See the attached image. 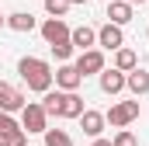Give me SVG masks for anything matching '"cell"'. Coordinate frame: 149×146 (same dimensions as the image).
Returning a JSON list of instances; mask_svg holds the SVG:
<instances>
[{
    "mask_svg": "<svg viewBox=\"0 0 149 146\" xmlns=\"http://www.w3.org/2000/svg\"><path fill=\"white\" fill-rule=\"evenodd\" d=\"M17 73H21V80L28 84V91H35V94H45L56 80H52V66L45 63V59H38V56H24L21 63H17Z\"/></svg>",
    "mask_w": 149,
    "mask_h": 146,
    "instance_id": "1",
    "label": "cell"
},
{
    "mask_svg": "<svg viewBox=\"0 0 149 146\" xmlns=\"http://www.w3.org/2000/svg\"><path fill=\"white\" fill-rule=\"evenodd\" d=\"M21 129L28 136H42L49 129V115H45V108L38 101H24V108H21Z\"/></svg>",
    "mask_w": 149,
    "mask_h": 146,
    "instance_id": "2",
    "label": "cell"
},
{
    "mask_svg": "<svg viewBox=\"0 0 149 146\" xmlns=\"http://www.w3.org/2000/svg\"><path fill=\"white\" fill-rule=\"evenodd\" d=\"M139 101H118V105H111V108L104 111V118H108V125H114V129H125V125H132L135 118H139Z\"/></svg>",
    "mask_w": 149,
    "mask_h": 146,
    "instance_id": "3",
    "label": "cell"
},
{
    "mask_svg": "<svg viewBox=\"0 0 149 146\" xmlns=\"http://www.w3.org/2000/svg\"><path fill=\"white\" fill-rule=\"evenodd\" d=\"M52 80H56V87H59V91H80L83 73L76 70V63H63L59 70L52 73Z\"/></svg>",
    "mask_w": 149,
    "mask_h": 146,
    "instance_id": "4",
    "label": "cell"
},
{
    "mask_svg": "<svg viewBox=\"0 0 149 146\" xmlns=\"http://www.w3.org/2000/svg\"><path fill=\"white\" fill-rule=\"evenodd\" d=\"M97 45L101 49H108V52H114V49H121L125 45V32H121V25H101L97 28Z\"/></svg>",
    "mask_w": 149,
    "mask_h": 146,
    "instance_id": "5",
    "label": "cell"
},
{
    "mask_svg": "<svg viewBox=\"0 0 149 146\" xmlns=\"http://www.w3.org/2000/svg\"><path fill=\"white\" fill-rule=\"evenodd\" d=\"M70 25L63 21V18H49L45 25H42V38L49 42V45H59V42H70Z\"/></svg>",
    "mask_w": 149,
    "mask_h": 146,
    "instance_id": "6",
    "label": "cell"
},
{
    "mask_svg": "<svg viewBox=\"0 0 149 146\" xmlns=\"http://www.w3.org/2000/svg\"><path fill=\"white\" fill-rule=\"evenodd\" d=\"M104 125H108V118H104V111H94V108H83L80 115V129H83V136H101L104 132Z\"/></svg>",
    "mask_w": 149,
    "mask_h": 146,
    "instance_id": "7",
    "label": "cell"
},
{
    "mask_svg": "<svg viewBox=\"0 0 149 146\" xmlns=\"http://www.w3.org/2000/svg\"><path fill=\"white\" fill-rule=\"evenodd\" d=\"M76 70L83 73V77L101 73V70H104V52H101V49H83L80 59H76Z\"/></svg>",
    "mask_w": 149,
    "mask_h": 146,
    "instance_id": "8",
    "label": "cell"
},
{
    "mask_svg": "<svg viewBox=\"0 0 149 146\" xmlns=\"http://www.w3.org/2000/svg\"><path fill=\"white\" fill-rule=\"evenodd\" d=\"M24 108V94L17 91V87H10L7 80H0V111H21Z\"/></svg>",
    "mask_w": 149,
    "mask_h": 146,
    "instance_id": "9",
    "label": "cell"
},
{
    "mask_svg": "<svg viewBox=\"0 0 149 146\" xmlns=\"http://www.w3.org/2000/svg\"><path fill=\"white\" fill-rule=\"evenodd\" d=\"M97 77H101V91H104V94H111V98H114V94H121V91H125V73L118 70V66H111V70L104 66Z\"/></svg>",
    "mask_w": 149,
    "mask_h": 146,
    "instance_id": "10",
    "label": "cell"
},
{
    "mask_svg": "<svg viewBox=\"0 0 149 146\" xmlns=\"http://www.w3.org/2000/svg\"><path fill=\"white\" fill-rule=\"evenodd\" d=\"M125 87L135 94V98H142V94H149V73L142 70V66H135V70L125 73Z\"/></svg>",
    "mask_w": 149,
    "mask_h": 146,
    "instance_id": "11",
    "label": "cell"
},
{
    "mask_svg": "<svg viewBox=\"0 0 149 146\" xmlns=\"http://www.w3.org/2000/svg\"><path fill=\"white\" fill-rule=\"evenodd\" d=\"M83 115V98L76 91H63V105H59V118H80Z\"/></svg>",
    "mask_w": 149,
    "mask_h": 146,
    "instance_id": "12",
    "label": "cell"
},
{
    "mask_svg": "<svg viewBox=\"0 0 149 146\" xmlns=\"http://www.w3.org/2000/svg\"><path fill=\"white\" fill-rule=\"evenodd\" d=\"M108 21L125 28V25L132 21V4H128V0H108Z\"/></svg>",
    "mask_w": 149,
    "mask_h": 146,
    "instance_id": "13",
    "label": "cell"
},
{
    "mask_svg": "<svg viewBox=\"0 0 149 146\" xmlns=\"http://www.w3.org/2000/svg\"><path fill=\"white\" fill-rule=\"evenodd\" d=\"M70 42H73V49H80V52H83V49H94V45H97V32H94L90 25H80V28L70 32Z\"/></svg>",
    "mask_w": 149,
    "mask_h": 146,
    "instance_id": "14",
    "label": "cell"
},
{
    "mask_svg": "<svg viewBox=\"0 0 149 146\" xmlns=\"http://www.w3.org/2000/svg\"><path fill=\"white\" fill-rule=\"evenodd\" d=\"M7 28L10 32H35V18L28 14V11H17V14H7Z\"/></svg>",
    "mask_w": 149,
    "mask_h": 146,
    "instance_id": "15",
    "label": "cell"
},
{
    "mask_svg": "<svg viewBox=\"0 0 149 146\" xmlns=\"http://www.w3.org/2000/svg\"><path fill=\"white\" fill-rule=\"evenodd\" d=\"M114 66H118L121 73L135 70V66H139V56H135V49H125V45H121V49H114Z\"/></svg>",
    "mask_w": 149,
    "mask_h": 146,
    "instance_id": "16",
    "label": "cell"
},
{
    "mask_svg": "<svg viewBox=\"0 0 149 146\" xmlns=\"http://www.w3.org/2000/svg\"><path fill=\"white\" fill-rule=\"evenodd\" d=\"M59 105H63V91H45V98H42V108H45V115L49 118H59Z\"/></svg>",
    "mask_w": 149,
    "mask_h": 146,
    "instance_id": "17",
    "label": "cell"
},
{
    "mask_svg": "<svg viewBox=\"0 0 149 146\" xmlns=\"http://www.w3.org/2000/svg\"><path fill=\"white\" fill-rule=\"evenodd\" d=\"M42 136H45V146H73L70 132H63V129H45Z\"/></svg>",
    "mask_w": 149,
    "mask_h": 146,
    "instance_id": "18",
    "label": "cell"
},
{
    "mask_svg": "<svg viewBox=\"0 0 149 146\" xmlns=\"http://www.w3.org/2000/svg\"><path fill=\"white\" fill-rule=\"evenodd\" d=\"M70 7H73L70 0H45V14H49V18H63Z\"/></svg>",
    "mask_w": 149,
    "mask_h": 146,
    "instance_id": "19",
    "label": "cell"
},
{
    "mask_svg": "<svg viewBox=\"0 0 149 146\" xmlns=\"http://www.w3.org/2000/svg\"><path fill=\"white\" fill-rule=\"evenodd\" d=\"M17 129H21V122H14L10 111H0V136H10V132H17Z\"/></svg>",
    "mask_w": 149,
    "mask_h": 146,
    "instance_id": "20",
    "label": "cell"
},
{
    "mask_svg": "<svg viewBox=\"0 0 149 146\" xmlns=\"http://www.w3.org/2000/svg\"><path fill=\"white\" fill-rule=\"evenodd\" d=\"M52 52H56V59H63V63H70V56H73V42H59V45H49Z\"/></svg>",
    "mask_w": 149,
    "mask_h": 146,
    "instance_id": "21",
    "label": "cell"
},
{
    "mask_svg": "<svg viewBox=\"0 0 149 146\" xmlns=\"http://www.w3.org/2000/svg\"><path fill=\"white\" fill-rule=\"evenodd\" d=\"M114 146H139V139H135V136H132V132H128V129H118V132H114V139H111Z\"/></svg>",
    "mask_w": 149,
    "mask_h": 146,
    "instance_id": "22",
    "label": "cell"
},
{
    "mask_svg": "<svg viewBox=\"0 0 149 146\" xmlns=\"http://www.w3.org/2000/svg\"><path fill=\"white\" fill-rule=\"evenodd\" d=\"M90 146H114V143H111V139H101V136H94V143H90Z\"/></svg>",
    "mask_w": 149,
    "mask_h": 146,
    "instance_id": "23",
    "label": "cell"
},
{
    "mask_svg": "<svg viewBox=\"0 0 149 146\" xmlns=\"http://www.w3.org/2000/svg\"><path fill=\"white\" fill-rule=\"evenodd\" d=\"M128 4H132V7H135V4H149V0H128Z\"/></svg>",
    "mask_w": 149,
    "mask_h": 146,
    "instance_id": "24",
    "label": "cell"
},
{
    "mask_svg": "<svg viewBox=\"0 0 149 146\" xmlns=\"http://www.w3.org/2000/svg\"><path fill=\"white\" fill-rule=\"evenodd\" d=\"M0 146H10V143H7V136H0Z\"/></svg>",
    "mask_w": 149,
    "mask_h": 146,
    "instance_id": "25",
    "label": "cell"
},
{
    "mask_svg": "<svg viewBox=\"0 0 149 146\" xmlns=\"http://www.w3.org/2000/svg\"><path fill=\"white\" fill-rule=\"evenodd\" d=\"M3 25H7V18H3V14H0V28H3Z\"/></svg>",
    "mask_w": 149,
    "mask_h": 146,
    "instance_id": "26",
    "label": "cell"
},
{
    "mask_svg": "<svg viewBox=\"0 0 149 146\" xmlns=\"http://www.w3.org/2000/svg\"><path fill=\"white\" fill-rule=\"evenodd\" d=\"M70 4H87V0H70Z\"/></svg>",
    "mask_w": 149,
    "mask_h": 146,
    "instance_id": "27",
    "label": "cell"
},
{
    "mask_svg": "<svg viewBox=\"0 0 149 146\" xmlns=\"http://www.w3.org/2000/svg\"><path fill=\"white\" fill-rule=\"evenodd\" d=\"M146 38H149V28H146Z\"/></svg>",
    "mask_w": 149,
    "mask_h": 146,
    "instance_id": "28",
    "label": "cell"
},
{
    "mask_svg": "<svg viewBox=\"0 0 149 146\" xmlns=\"http://www.w3.org/2000/svg\"><path fill=\"white\" fill-rule=\"evenodd\" d=\"M104 4H108V0H104Z\"/></svg>",
    "mask_w": 149,
    "mask_h": 146,
    "instance_id": "29",
    "label": "cell"
}]
</instances>
